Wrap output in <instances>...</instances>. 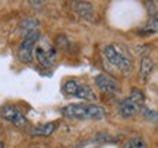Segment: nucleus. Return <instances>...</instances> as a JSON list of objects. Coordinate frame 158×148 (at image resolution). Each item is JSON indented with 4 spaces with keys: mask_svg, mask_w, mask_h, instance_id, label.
Returning <instances> with one entry per match:
<instances>
[{
    "mask_svg": "<svg viewBox=\"0 0 158 148\" xmlns=\"http://www.w3.org/2000/svg\"><path fill=\"white\" fill-rule=\"evenodd\" d=\"M62 114L68 119L78 120H101L106 117V110L101 106L97 104H68L60 110Z\"/></svg>",
    "mask_w": 158,
    "mask_h": 148,
    "instance_id": "f257e3e1",
    "label": "nucleus"
},
{
    "mask_svg": "<svg viewBox=\"0 0 158 148\" xmlns=\"http://www.w3.org/2000/svg\"><path fill=\"white\" fill-rule=\"evenodd\" d=\"M0 148H5V145H3V142L0 141Z\"/></svg>",
    "mask_w": 158,
    "mask_h": 148,
    "instance_id": "dca6fc26",
    "label": "nucleus"
},
{
    "mask_svg": "<svg viewBox=\"0 0 158 148\" xmlns=\"http://www.w3.org/2000/svg\"><path fill=\"white\" fill-rule=\"evenodd\" d=\"M75 97L82 98V100H88V101H95L97 100V95H95V92H94V90H91V87L85 85V84H79L78 91L75 94Z\"/></svg>",
    "mask_w": 158,
    "mask_h": 148,
    "instance_id": "9d476101",
    "label": "nucleus"
},
{
    "mask_svg": "<svg viewBox=\"0 0 158 148\" xmlns=\"http://www.w3.org/2000/svg\"><path fill=\"white\" fill-rule=\"evenodd\" d=\"M158 32V18H151L141 29H139V34L145 35V34H155Z\"/></svg>",
    "mask_w": 158,
    "mask_h": 148,
    "instance_id": "f8f14e48",
    "label": "nucleus"
},
{
    "mask_svg": "<svg viewBox=\"0 0 158 148\" xmlns=\"http://www.w3.org/2000/svg\"><path fill=\"white\" fill-rule=\"evenodd\" d=\"M56 129V123L54 122H48V123H44V125H40L37 128H34L31 131V135L32 137H50L51 133Z\"/></svg>",
    "mask_w": 158,
    "mask_h": 148,
    "instance_id": "6e6552de",
    "label": "nucleus"
},
{
    "mask_svg": "<svg viewBox=\"0 0 158 148\" xmlns=\"http://www.w3.org/2000/svg\"><path fill=\"white\" fill-rule=\"evenodd\" d=\"M110 141H113V138L111 137H104V135H97V137L91 138L89 141H85L82 142L81 145H78L76 148H98L100 147V144H104V142H110Z\"/></svg>",
    "mask_w": 158,
    "mask_h": 148,
    "instance_id": "1a4fd4ad",
    "label": "nucleus"
},
{
    "mask_svg": "<svg viewBox=\"0 0 158 148\" xmlns=\"http://www.w3.org/2000/svg\"><path fill=\"white\" fill-rule=\"evenodd\" d=\"M143 101H145V97H143L142 91H139V90H133L127 98H124V100H122V101H118L117 110H118V113H120L122 117H124V119H130V117H133V116L141 110Z\"/></svg>",
    "mask_w": 158,
    "mask_h": 148,
    "instance_id": "7ed1b4c3",
    "label": "nucleus"
},
{
    "mask_svg": "<svg viewBox=\"0 0 158 148\" xmlns=\"http://www.w3.org/2000/svg\"><path fill=\"white\" fill-rule=\"evenodd\" d=\"M40 40V32L32 31L23 37L21 46L18 49V57L22 63H31L34 60V51L37 47V43Z\"/></svg>",
    "mask_w": 158,
    "mask_h": 148,
    "instance_id": "20e7f679",
    "label": "nucleus"
},
{
    "mask_svg": "<svg viewBox=\"0 0 158 148\" xmlns=\"http://www.w3.org/2000/svg\"><path fill=\"white\" fill-rule=\"evenodd\" d=\"M35 57L41 66L44 68H50L53 62H54V57H56V50L53 49L51 46L48 44H37L35 47V51H34Z\"/></svg>",
    "mask_w": 158,
    "mask_h": 148,
    "instance_id": "423d86ee",
    "label": "nucleus"
},
{
    "mask_svg": "<svg viewBox=\"0 0 158 148\" xmlns=\"http://www.w3.org/2000/svg\"><path fill=\"white\" fill-rule=\"evenodd\" d=\"M95 85L101 90L104 94H108V95H114V94H117L120 91V87H118L117 81H114L113 78H110L107 75H97L95 79Z\"/></svg>",
    "mask_w": 158,
    "mask_h": 148,
    "instance_id": "0eeeda50",
    "label": "nucleus"
},
{
    "mask_svg": "<svg viewBox=\"0 0 158 148\" xmlns=\"http://www.w3.org/2000/svg\"><path fill=\"white\" fill-rule=\"evenodd\" d=\"M154 69V62L149 59L148 56L142 57L141 60V68H139V75H141L142 79H147L148 76H149V74L152 72Z\"/></svg>",
    "mask_w": 158,
    "mask_h": 148,
    "instance_id": "9b49d317",
    "label": "nucleus"
},
{
    "mask_svg": "<svg viewBox=\"0 0 158 148\" xmlns=\"http://www.w3.org/2000/svg\"><path fill=\"white\" fill-rule=\"evenodd\" d=\"M124 148H147V142L142 137H132L124 142Z\"/></svg>",
    "mask_w": 158,
    "mask_h": 148,
    "instance_id": "ddd939ff",
    "label": "nucleus"
},
{
    "mask_svg": "<svg viewBox=\"0 0 158 148\" xmlns=\"http://www.w3.org/2000/svg\"><path fill=\"white\" fill-rule=\"evenodd\" d=\"M78 87H79V82H76L75 79H69V81H66V84L63 85V91H64V94L75 97V94L78 91Z\"/></svg>",
    "mask_w": 158,
    "mask_h": 148,
    "instance_id": "2eb2a0df",
    "label": "nucleus"
},
{
    "mask_svg": "<svg viewBox=\"0 0 158 148\" xmlns=\"http://www.w3.org/2000/svg\"><path fill=\"white\" fill-rule=\"evenodd\" d=\"M37 27H38V22L35 19H27L21 23V32L23 34V37L32 31H37Z\"/></svg>",
    "mask_w": 158,
    "mask_h": 148,
    "instance_id": "4468645a",
    "label": "nucleus"
},
{
    "mask_svg": "<svg viewBox=\"0 0 158 148\" xmlns=\"http://www.w3.org/2000/svg\"><path fill=\"white\" fill-rule=\"evenodd\" d=\"M0 114H2V117L5 120L13 123L18 128H23L28 123V120L23 116V113L18 107H15V106H3L2 110H0Z\"/></svg>",
    "mask_w": 158,
    "mask_h": 148,
    "instance_id": "39448f33",
    "label": "nucleus"
},
{
    "mask_svg": "<svg viewBox=\"0 0 158 148\" xmlns=\"http://www.w3.org/2000/svg\"><path fill=\"white\" fill-rule=\"evenodd\" d=\"M102 53H104V57L107 59V62L113 68L120 70V72H129L132 69V59L117 44H108V46H106Z\"/></svg>",
    "mask_w": 158,
    "mask_h": 148,
    "instance_id": "f03ea898",
    "label": "nucleus"
}]
</instances>
